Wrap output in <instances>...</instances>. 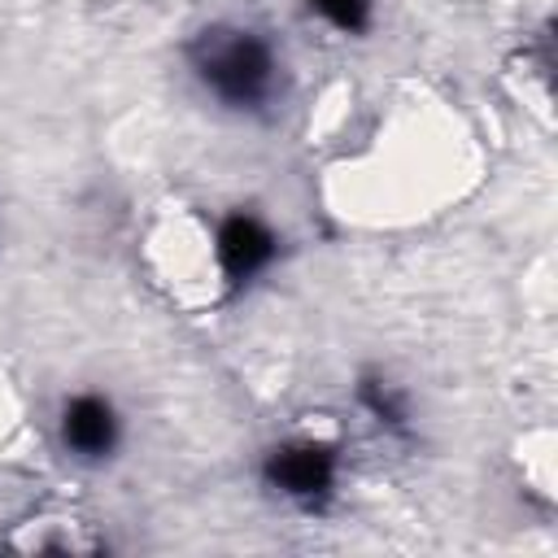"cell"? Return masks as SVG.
Masks as SVG:
<instances>
[{
	"label": "cell",
	"instance_id": "cell-1",
	"mask_svg": "<svg viewBox=\"0 0 558 558\" xmlns=\"http://www.w3.org/2000/svg\"><path fill=\"white\" fill-rule=\"evenodd\" d=\"M201 78L231 105H253L270 83V52L262 39L240 31H205L192 48Z\"/></svg>",
	"mask_w": 558,
	"mask_h": 558
},
{
	"label": "cell",
	"instance_id": "cell-2",
	"mask_svg": "<svg viewBox=\"0 0 558 558\" xmlns=\"http://www.w3.org/2000/svg\"><path fill=\"white\" fill-rule=\"evenodd\" d=\"M331 471H336V453L327 445H314V440L275 449L270 462H266V480L279 493H288V497H318V493H327Z\"/></svg>",
	"mask_w": 558,
	"mask_h": 558
},
{
	"label": "cell",
	"instance_id": "cell-3",
	"mask_svg": "<svg viewBox=\"0 0 558 558\" xmlns=\"http://www.w3.org/2000/svg\"><path fill=\"white\" fill-rule=\"evenodd\" d=\"M270 253H275V240H270V231L257 218L235 214V218L222 222V231H218V257H222V270H227L231 283H244L248 275H257L270 262Z\"/></svg>",
	"mask_w": 558,
	"mask_h": 558
},
{
	"label": "cell",
	"instance_id": "cell-4",
	"mask_svg": "<svg viewBox=\"0 0 558 558\" xmlns=\"http://www.w3.org/2000/svg\"><path fill=\"white\" fill-rule=\"evenodd\" d=\"M65 445L78 453H105L113 445V410L100 397H78L65 405Z\"/></svg>",
	"mask_w": 558,
	"mask_h": 558
},
{
	"label": "cell",
	"instance_id": "cell-5",
	"mask_svg": "<svg viewBox=\"0 0 558 558\" xmlns=\"http://www.w3.org/2000/svg\"><path fill=\"white\" fill-rule=\"evenodd\" d=\"M327 22H336L340 31H362L366 26V13H371V0H310Z\"/></svg>",
	"mask_w": 558,
	"mask_h": 558
}]
</instances>
